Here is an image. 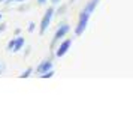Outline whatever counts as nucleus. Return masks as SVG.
<instances>
[{
    "label": "nucleus",
    "instance_id": "1",
    "mask_svg": "<svg viewBox=\"0 0 133 129\" xmlns=\"http://www.w3.org/2000/svg\"><path fill=\"white\" fill-rule=\"evenodd\" d=\"M54 15H55L54 6H49L48 9L45 11V15L42 17V20H41V24H39V33H41V35H45V33H46V30L49 29L51 21H52V18H54Z\"/></svg>",
    "mask_w": 133,
    "mask_h": 129
},
{
    "label": "nucleus",
    "instance_id": "2",
    "mask_svg": "<svg viewBox=\"0 0 133 129\" xmlns=\"http://www.w3.org/2000/svg\"><path fill=\"white\" fill-rule=\"evenodd\" d=\"M69 32H70V26L67 24V23H61V24L57 27V30H55V33H54L52 42H51V48H55V45L60 42V41L66 36Z\"/></svg>",
    "mask_w": 133,
    "mask_h": 129
},
{
    "label": "nucleus",
    "instance_id": "3",
    "mask_svg": "<svg viewBox=\"0 0 133 129\" xmlns=\"http://www.w3.org/2000/svg\"><path fill=\"white\" fill-rule=\"evenodd\" d=\"M90 17L91 14H87V12H79V17H78V24L75 27V35L76 36H81L82 33L85 32L87 26H88V21H90Z\"/></svg>",
    "mask_w": 133,
    "mask_h": 129
},
{
    "label": "nucleus",
    "instance_id": "4",
    "mask_svg": "<svg viewBox=\"0 0 133 129\" xmlns=\"http://www.w3.org/2000/svg\"><path fill=\"white\" fill-rule=\"evenodd\" d=\"M70 47H72V39H64V41H60V42H58V47L55 48L54 56H55V57H63V56H66V53L70 50Z\"/></svg>",
    "mask_w": 133,
    "mask_h": 129
},
{
    "label": "nucleus",
    "instance_id": "5",
    "mask_svg": "<svg viewBox=\"0 0 133 129\" xmlns=\"http://www.w3.org/2000/svg\"><path fill=\"white\" fill-rule=\"evenodd\" d=\"M52 66H54V63H52V60L51 59H48V60H43L41 62L39 65L36 66V69H33V71H36V74H43V72H46V71H49V69H52Z\"/></svg>",
    "mask_w": 133,
    "mask_h": 129
},
{
    "label": "nucleus",
    "instance_id": "6",
    "mask_svg": "<svg viewBox=\"0 0 133 129\" xmlns=\"http://www.w3.org/2000/svg\"><path fill=\"white\" fill-rule=\"evenodd\" d=\"M99 2H100V0H90L88 3H85V6L82 8L81 11H82V12H87V14H93L94 11H96Z\"/></svg>",
    "mask_w": 133,
    "mask_h": 129
},
{
    "label": "nucleus",
    "instance_id": "7",
    "mask_svg": "<svg viewBox=\"0 0 133 129\" xmlns=\"http://www.w3.org/2000/svg\"><path fill=\"white\" fill-rule=\"evenodd\" d=\"M24 44H25V39L23 36L15 38V44H14V48L11 53H18V51H21V50L24 48Z\"/></svg>",
    "mask_w": 133,
    "mask_h": 129
},
{
    "label": "nucleus",
    "instance_id": "8",
    "mask_svg": "<svg viewBox=\"0 0 133 129\" xmlns=\"http://www.w3.org/2000/svg\"><path fill=\"white\" fill-rule=\"evenodd\" d=\"M31 74H33V68H27L24 72H23V74L19 75V78H29Z\"/></svg>",
    "mask_w": 133,
    "mask_h": 129
},
{
    "label": "nucleus",
    "instance_id": "9",
    "mask_svg": "<svg viewBox=\"0 0 133 129\" xmlns=\"http://www.w3.org/2000/svg\"><path fill=\"white\" fill-rule=\"evenodd\" d=\"M41 78H51V77H54V69H49L46 72H43V74L39 75Z\"/></svg>",
    "mask_w": 133,
    "mask_h": 129
},
{
    "label": "nucleus",
    "instance_id": "10",
    "mask_svg": "<svg viewBox=\"0 0 133 129\" xmlns=\"http://www.w3.org/2000/svg\"><path fill=\"white\" fill-rule=\"evenodd\" d=\"M27 30L30 32V33H33V32L36 30V23H33V21H30V23H29V27H27Z\"/></svg>",
    "mask_w": 133,
    "mask_h": 129
},
{
    "label": "nucleus",
    "instance_id": "11",
    "mask_svg": "<svg viewBox=\"0 0 133 129\" xmlns=\"http://www.w3.org/2000/svg\"><path fill=\"white\" fill-rule=\"evenodd\" d=\"M14 44H15V38H14V39H11V41H9V42H8V51H12V48H14Z\"/></svg>",
    "mask_w": 133,
    "mask_h": 129
},
{
    "label": "nucleus",
    "instance_id": "12",
    "mask_svg": "<svg viewBox=\"0 0 133 129\" xmlns=\"http://www.w3.org/2000/svg\"><path fill=\"white\" fill-rule=\"evenodd\" d=\"M66 9H67V5H63V6L57 11V14H64V12H66Z\"/></svg>",
    "mask_w": 133,
    "mask_h": 129
},
{
    "label": "nucleus",
    "instance_id": "13",
    "mask_svg": "<svg viewBox=\"0 0 133 129\" xmlns=\"http://www.w3.org/2000/svg\"><path fill=\"white\" fill-rule=\"evenodd\" d=\"M12 2H15V3H19V2H24V0H5L3 3H6V5H9V3H12Z\"/></svg>",
    "mask_w": 133,
    "mask_h": 129
},
{
    "label": "nucleus",
    "instance_id": "14",
    "mask_svg": "<svg viewBox=\"0 0 133 129\" xmlns=\"http://www.w3.org/2000/svg\"><path fill=\"white\" fill-rule=\"evenodd\" d=\"M49 0H36V3L37 5H45V3H48Z\"/></svg>",
    "mask_w": 133,
    "mask_h": 129
},
{
    "label": "nucleus",
    "instance_id": "15",
    "mask_svg": "<svg viewBox=\"0 0 133 129\" xmlns=\"http://www.w3.org/2000/svg\"><path fill=\"white\" fill-rule=\"evenodd\" d=\"M51 3H52V6H55V5H60L61 3V0H49Z\"/></svg>",
    "mask_w": 133,
    "mask_h": 129
},
{
    "label": "nucleus",
    "instance_id": "16",
    "mask_svg": "<svg viewBox=\"0 0 133 129\" xmlns=\"http://www.w3.org/2000/svg\"><path fill=\"white\" fill-rule=\"evenodd\" d=\"M5 29H6V24H2V26H0V33H2V32H5Z\"/></svg>",
    "mask_w": 133,
    "mask_h": 129
},
{
    "label": "nucleus",
    "instance_id": "17",
    "mask_svg": "<svg viewBox=\"0 0 133 129\" xmlns=\"http://www.w3.org/2000/svg\"><path fill=\"white\" fill-rule=\"evenodd\" d=\"M30 54V47H27V48H25V53H24V56H29Z\"/></svg>",
    "mask_w": 133,
    "mask_h": 129
},
{
    "label": "nucleus",
    "instance_id": "18",
    "mask_svg": "<svg viewBox=\"0 0 133 129\" xmlns=\"http://www.w3.org/2000/svg\"><path fill=\"white\" fill-rule=\"evenodd\" d=\"M73 2H75V0H70V3H73Z\"/></svg>",
    "mask_w": 133,
    "mask_h": 129
},
{
    "label": "nucleus",
    "instance_id": "19",
    "mask_svg": "<svg viewBox=\"0 0 133 129\" xmlns=\"http://www.w3.org/2000/svg\"><path fill=\"white\" fill-rule=\"evenodd\" d=\"M0 20H2V14H0Z\"/></svg>",
    "mask_w": 133,
    "mask_h": 129
}]
</instances>
